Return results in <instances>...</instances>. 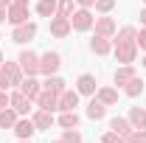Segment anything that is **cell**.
I'll list each match as a JSON object with an SVG mask.
<instances>
[{
  "label": "cell",
  "mask_w": 146,
  "mask_h": 143,
  "mask_svg": "<svg viewBox=\"0 0 146 143\" xmlns=\"http://www.w3.org/2000/svg\"><path fill=\"white\" fill-rule=\"evenodd\" d=\"M59 68H62V54L59 51H45L39 56V73L42 76H54Z\"/></svg>",
  "instance_id": "cell-1"
},
{
  "label": "cell",
  "mask_w": 146,
  "mask_h": 143,
  "mask_svg": "<svg viewBox=\"0 0 146 143\" xmlns=\"http://www.w3.org/2000/svg\"><path fill=\"white\" fill-rule=\"evenodd\" d=\"M9 107L14 109L20 118H25V115H28V112L34 109V101H31L28 95H23L20 90H14V93H9Z\"/></svg>",
  "instance_id": "cell-2"
},
{
  "label": "cell",
  "mask_w": 146,
  "mask_h": 143,
  "mask_svg": "<svg viewBox=\"0 0 146 143\" xmlns=\"http://www.w3.org/2000/svg\"><path fill=\"white\" fill-rule=\"evenodd\" d=\"M93 23H96V17H93L90 9H76V11L70 14V25H73V31H90Z\"/></svg>",
  "instance_id": "cell-3"
},
{
  "label": "cell",
  "mask_w": 146,
  "mask_h": 143,
  "mask_svg": "<svg viewBox=\"0 0 146 143\" xmlns=\"http://www.w3.org/2000/svg\"><path fill=\"white\" fill-rule=\"evenodd\" d=\"M17 62H20V68H23L25 76H39V54H34V51H20Z\"/></svg>",
  "instance_id": "cell-4"
},
{
  "label": "cell",
  "mask_w": 146,
  "mask_h": 143,
  "mask_svg": "<svg viewBox=\"0 0 146 143\" xmlns=\"http://www.w3.org/2000/svg\"><path fill=\"white\" fill-rule=\"evenodd\" d=\"M36 36V23H23V25H14V31H11V39L17 42V45H25V42H31Z\"/></svg>",
  "instance_id": "cell-5"
},
{
  "label": "cell",
  "mask_w": 146,
  "mask_h": 143,
  "mask_svg": "<svg viewBox=\"0 0 146 143\" xmlns=\"http://www.w3.org/2000/svg\"><path fill=\"white\" fill-rule=\"evenodd\" d=\"M51 36H56V39H65V36H70L73 25H70V17H59V14H54L51 17Z\"/></svg>",
  "instance_id": "cell-6"
},
{
  "label": "cell",
  "mask_w": 146,
  "mask_h": 143,
  "mask_svg": "<svg viewBox=\"0 0 146 143\" xmlns=\"http://www.w3.org/2000/svg\"><path fill=\"white\" fill-rule=\"evenodd\" d=\"M112 51H115V59L121 65H132L135 56H138V45L135 42H121V45H112Z\"/></svg>",
  "instance_id": "cell-7"
},
{
  "label": "cell",
  "mask_w": 146,
  "mask_h": 143,
  "mask_svg": "<svg viewBox=\"0 0 146 143\" xmlns=\"http://www.w3.org/2000/svg\"><path fill=\"white\" fill-rule=\"evenodd\" d=\"M6 17L11 25H23V23H28V3H11L9 9H6Z\"/></svg>",
  "instance_id": "cell-8"
},
{
  "label": "cell",
  "mask_w": 146,
  "mask_h": 143,
  "mask_svg": "<svg viewBox=\"0 0 146 143\" xmlns=\"http://www.w3.org/2000/svg\"><path fill=\"white\" fill-rule=\"evenodd\" d=\"M93 28H96V34H98V36H110V39H112L115 31H118V28H115V20L110 17V14H98L96 23H93Z\"/></svg>",
  "instance_id": "cell-9"
},
{
  "label": "cell",
  "mask_w": 146,
  "mask_h": 143,
  "mask_svg": "<svg viewBox=\"0 0 146 143\" xmlns=\"http://www.w3.org/2000/svg\"><path fill=\"white\" fill-rule=\"evenodd\" d=\"M76 90H79V95H96V90H98V81H96V76L93 73H82L79 79H76Z\"/></svg>",
  "instance_id": "cell-10"
},
{
  "label": "cell",
  "mask_w": 146,
  "mask_h": 143,
  "mask_svg": "<svg viewBox=\"0 0 146 143\" xmlns=\"http://www.w3.org/2000/svg\"><path fill=\"white\" fill-rule=\"evenodd\" d=\"M34 104H36L39 109H51V112H56V109H59V95L42 87V90H39V95L34 98Z\"/></svg>",
  "instance_id": "cell-11"
},
{
  "label": "cell",
  "mask_w": 146,
  "mask_h": 143,
  "mask_svg": "<svg viewBox=\"0 0 146 143\" xmlns=\"http://www.w3.org/2000/svg\"><path fill=\"white\" fill-rule=\"evenodd\" d=\"M11 132L17 135V140H31V135L36 132V126H34V121L25 115V118H17V124H14Z\"/></svg>",
  "instance_id": "cell-12"
},
{
  "label": "cell",
  "mask_w": 146,
  "mask_h": 143,
  "mask_svg": "<svg viewBox=\"0 0 146 143\" xmlns=\"http://www.w3.org/2000/svg\"><path fill=\"white\" fill-rule=\"evenodd\" d=\"M31 121H34V126H36V132H45V129H51V126H54V112H51V109H39L36 107V112L34 115H31Z\"/></svg>",
  "instance_id": "cell-13"
},
{
  "label": "cell",
  "mask_w": 146,
  "mask_h": 143,
  "mask_svg": "<svg viewBox=\"0 0 146 143\" xmlns=\"http://www.w3.org/2000/svg\"><path fill=\"white\" fill-rule=\"evenodd\" d=\"M0 68H3V73L9 76V84H11V87H20V81L25 79V73H23V68H20V62H3Z\"/></svg>",
  "instance_id": "cell-14"
},
{
  "label": "cell",
  "mask_w": 146,
  "mask_h": 143,
  "mask_svg": "<svg viewBox=\"0 0 146 143\" xmlns=\"http://www.w3.org/2000/svg\"><path fill=\"white\" fill-rule=\"evenodd\" d=\"M90 51L96 56H107V54H112V39H110V36H93L90 39Z\"/></svg>",
  "instance_id": "cell-15"
},
{
  "label": "cell",
  "mask_w": 146,
  "mask_h": 143,
  "mask_svg": "<svg viewBox=\"0 0 146 143\" xmlns=\"http://www.w3.org/2000/svg\"><path fill=\"white\" fill-rule=\"evenodd\" d=\"M17 90L23 93V95H28V98L34 101L36 95H39V90H42V84L36 81V76H25V79L20 81V87H17Z\"/></svg>",
  "instance_id": "cell-16"
},
{
  "label": "cell",
  "mask_w": 146,
  "mask_h": 143,
  "mask_svg": "<svg viewBox=\"0 0 146 143\" xmlns=\"http://www.w3.org/2000/svg\"><path fill=\"white\" fill-rule=\"evenodd\" d=\"M79 90H65L62 95H59V112H68V109H76L79 107Z\"/></svg>",
  "instance_id": "cell-17"
},
{
  "label": "cell",
  "mask_w": 146,
  "mask_h": 143,
  "mask_svg": "<svg viewBox=\"0 0 146 143\" xmlns=\"http://www.w3.org/2000/svg\"><path fill=\"white\" fill-rule=\"evenodd\" d=\"M84 115H87L90 121H101V118L107 115V104H104L101 98H96V95H93L90 104H87V112H84Z\"/></svg>",
  "instance_id": "cell-18"
},
{
  "label": "cell",
  "mask_w": 146,
  "mask_h": 143,
  "mask_svg": "<svg viewBox=\"0 0 146 143\" xmlns=\"http://www.w3.org/2000/svg\"><path fill=\"white\" fill-rule=\"evenodd\" d=\"M121 90H124V95H129V98H138V95H143L146 81L141 79V76H135V79H129V81H127Z\"/></svg>",
  "instance_id": "cell-19"
},
{
  "label": "cell",
  "mask_w": 146,
  "mask_h": 143,
  "mask_svg": "<svg viewBox=\"0 0 146 143\" xmlns=\"http://www.w3.org/2000/svg\"><path fill=\"white\" fill-rule=\"evenodd\" d=\"M56 124L62 126V129H79L82 118H79V112H76V109H68V112H62V115L56 118Z\"/></svg>",
  "instance_id": "cell-20"
},
{
  "label": "cell",
  "mask_w": 146,
  "mask_h": 143,
  "mask_svg": "<svg viewBox=\"0 0 146 143\" xmlns=\"http://www.w3.org/2000/svg\"><path fill=\"white\" fill-rule=\"evenodd\" d=\"M110 129L118 132L121 138H129V135H132V124H129V118H121V115L110 118Z\"/></svg>",
  "instance_id": "cell-21"
},
{
  "label": "cell",
  "mask_w": 146,
  "mask_h": 143,
  "mask_svg": "<svg viewBox=\"0 0 146 143\" xmlns=\"http://www.w3.org/2000/svg\"><path fill=\"white\" fill-rule=\"evenodd\" d=\"M135 36H138V28H135V25H124L121 31H115L112 45H121V42H135Z\"/></svg>",
  "instance_id": "cell-22"
},
{
  "label": "cell",
  "mask_w": 146,
  "mask_h": 143,
  "mask_svg": "<svg viewBox=\"0 0 146 143\" xmlns=\"http://www.w3.org/2000/svg\"><path fill=\"white\" fill-rule=\"evenodd\" d=\"M42 87H45V90H51V93H56V95H62V93L68 90V87H65V79H62V76H56V73H54V76H45Z\"/></svg>",
  "instance_id": "cell-23"
},
{
  "label": "cell",
  "mask_w": 146,
  "mask_h": 143,
  "mask_svg": "<svg viewBox=\"0 0 146 143\" xmlns=\"http://www.w3.org/2000/svg\"><path fill=\"white\" fill-rule=\"evenodd\" d=\"M127 118H129V124H132V129H146V109L143 107H132Z\"/></svg>",
  "instance_id": "cell-24"
},
{
  "label": "cell",
  "mask_w": 146,
  "mask_h": 143,
  "mask_svg": "<svg viewBox=\"0 0 146 143\" xmlns=\"http://www.w3.org/2000/svg\"><path fill=\"white\" fill-rule=\"evenodd\" d=\"M96 98H101L107 107H115L118 104V90L115 87H98L96 90Z\"/></svg>",
  "instance_id": "cell-25"
},
{
  "label": "cell",
  "mask_w": 146,
  "mask_h": 143,
  "mask_svg": "<svg viewBox=\"0 0 146 143\" xmlns=\"http://www.w3.org/2000/svg\"><path fill=\"white\" fill-rule=\"evenodd\" d=\"M135 76H138V73H135L132 65H121V68L115 70V84H118V87H124L129 79H135Z\"/></svg>",
  "instance_id": "cell-26"
},
{
  "label": "cell",
  "mask_w": 146,
  "mask_h": 143,
  "mask_svg": "<svg viewBox=\"0 0 146 143\" xmlns=\"http://www.w3.org/2000/svg\"><path fill=\"white\" fill-rule=\"evenodd\" d=\"M56 3H59V0H36V14L51 20L56 14Z\"/></svg>",
  "instance_id": "cell-27"
},
{
  "label": "cell",
  "mask_w": 146,
  "mask_h": 143,
  "mask_svg": "<svg viewBox=\"0 0 146 143\" xmlns=\"http://www.w3.org/2000/svg\"><path fill=\"white\" fill-rule=\"evenodd\" d=\"M17 112L11 107H6V109H0V129H14V124H17Z\"/></svg>",
  "instance_id": "cell-28"
},
{
  "label": "cell",
  "mask_w": 146,
  "mask_h": 143,
  "mask_svg": "<svg viewBox=\"0 0 146 143\" xmlns=\"http://www.w3.org/2000/svg\"><path fill=\"white\" fill-rule=\"evenodd\" d=\"M73 6H76V0H59V3H56V14H59V17H70L73 11H76Z\"/></svg>",
  "instance_id": "cell-29"
},
{
  "label": "cell",
  "mask_w": 146,
  "mask_h": 143,
  "mask_svg": "<svg viewBox=\"0 0 146 143\" xmlns=\"http://www.w3.org/2000/svg\"><path fill=\"white\" fill-rule=\"evenodd\" d=\"M98 14H110L112 9H115V0H96V6H93Z\"/></svg>",
  "instance_id": "cell-30"
},
{
  "label": "cell",
  "mask_w": 146,
  "mask_h": 143,
  "mask_svg": "<svg viewBox=\"0 0 146 143\" xmlns=\"http://www.w3.org/2000/svg\"><path fill=\"white\" fill-rule=\"evenodd\" d=\"M62 140L65 143H82V132L79 129H65L62 132Z\"/></svg>",
  "instance_id": "cell-31"
},
{
  "label": "cell",
  "mask_w": 146,
  "mask_h": 143,
  "mask_svg": "<svg viewBox=\"0 0 146 143\" xmlns=\"http://www.w3.org/2000/svg\"><path fill=\"white\" fill-rule=\"evenodd\" d=\"M101 143H127V138H121L118 132H112V129H110V132H104Z\"/></svg>",
  "instance_id": "cell-32"
},
{
  "label": "cell",
  "mask_w": 146,
  "mask_h": 143,
  "mask_svg": "<svg viewBox=\"0 0 146 143\" xmlns=\"http://www.w3.org/2000/svg\"><path fill=\"white\" fill-rule=\"evenodd\" d=\"M127 143H146V129H132V135L127 138Z\"/></svg>",
  "instance_id": "cell-33"
},
{
  "label": "cell",
  "mask_w": 146,
  "mask_h": 143,
  "mask_svg": "<svg viewBox=\"0 0 146 143\" xmlns=\"http://www.w3.org/2000/svg\"><path fill=\"white\" fill-rule=\"evenodd\" d=\"M135 45H138V51H146V28L141 25V31H138V36H135Z\"/></svg>",
  "instance_id": "cell-34"
},
{
  "label": "cell",
  "mask_w": 146,
  "mask_h": 143,
  "mask_svg": "<svg viewBox=\"0 0 146 143\" xmlns=\"http://www.w3.org/2000/svg\"><path fill=\"white\" fill-rule=\"evenodd\" d=\"M0 90H11V84H9V76L3 73V68H0Z\"/></svg>",
  "instance_id": "cell-35"
},
{
  "label": "cell",
  "mask_w": 146,
  "mask_h": 143,
  "mask_svg": "<svg viewBox=\"0 0 146 143\" xmlns=\"http://www.w3.org/2000/svg\"><path fill=\"white\" fill-rule=\"evenodd\" d=\"M9 107V90H0V109Z\"/></svg>",
  "instance_id": "cell-36"
},
{
  "label": "cell",
  "mask_w": 146,
  "mask_h": 143,
  "mask_svg": "<svg viewBox=\"0 0 146 143\" xmlns=\"http://www.w3.org/2000/svg\"><path fill=\"white\" fill-rule=\"evenodd\" d=\"M76 6H79V9H93L96 0H76Z\"/></svg>",
  "instance_id": "cell-37"
},
{
  "label": "cell",
  "mask_w": 146,
  "mask_h": 143,
  "mask_svg": "<svg viewBox=\"0 0 146 143\" xmlns=\"http://www.w3.org/2000/svg\"><path fill=\"white\" fill-rule=\"evenodd\" d=\"M6 20H9V17H6V9L0 6V23H6Z\"/></svg>",
  "instance_id": "cell-38"
},
{
  "label": "cell",
  "mask_w": 146,
  "mask_h": 143,
  "mask_svg": "<svg viewBox=\"0 0 146 143\" xmlns=\"http://www.w3.org/2000/svg\"><path fill=\"white\" fill-rule=\"evenodd\" d=\"M141 25H143V28H146V9H143V11H141Z\"/></svg>",
  "instance_id": "cell-39"
},
{
  "label": "cell",
  "mask_w": 146,
  "mask_h": 143,
  "mask_svg": "<svg viewBox=\"0 0 146 143\" xmlns=\"http://www.w3.org/2000/svg\"><path fill=\"white\" fill-rule=\"evenodd\" d=\"M0 6H3V9H9V6H11V0H0Z\"/></svg>",
  "instance_id": "cell-40"
},
{
  "label": "cell",
  "mask_w": 146,
  "mask_h": 143,
  "mask_svg": "<svg viewBox=\"0 0 146 143\" xmlns=\"http://www.w3.org/2000/svg\"><path fill=\"white\" fill-rule=\"evenodd\" d=\"M11 3H28V0H11Z\"/></svg>",
  "instance_id": "cell-41"
},
{
  "label": "cell",
  "mask_w": 146,
  "mask_h": 143,
  "mask_svg": "<svg viewBox=\"0 0 146 143\" xmlns=\"http://www.w3.org/2000/svg\"><path fill=\"white\" fill-rule=\"evenodd\" d=\"M3 62H6V59H3V54H0V65H3Z\"/></svg>",
  "instance_id": "cell-42"
},
{
  "label": "cell",
  "mask_w": 146,
  "mask_h": 143,
  "mask_svg": "<svg viewBox=\"0 0 146 143\" xmlns=\"http://www.w3.org/2000/svg\"><path fill=\"white\" fill-rule=\"evenodd\" d=\"M54 143H65V140H62V138H59V140H54Z\"/></svg>",
  "instance_id": "cell-43"
},
{
  "label": "cell",
  "mask_w": 146,
  "mask_h": 143,
  "mask_svg": "<svg viewBox=\"0 0 146 143\" xmlns=\"http://www.w3.org/2000/svg\"><path fill=\"white\" fill-rule=\"evenodd\" d=\"M17 143H31V140H17Z\"/></svg>",
  "instance_id": "cell-44"
},
{
  "label": "cell",
  "mask_w": 146,
  "mask_h": 143,
  "mask_svg": "<svg viewBox=\"0 0 146 143\" xmlns=\"http://www.w3.org/2000/svg\"><path fill=\"white\" fill-rule=\"evenodd\" d=\"M143 68H146V56H143Z\"/></svg>",
  "instance_id": "cell-45"
},
{
  "label": "cell",
  "mask_w": 146,
  "mask_h": 143,
  "mask_svg": "<svg viewBox=\"0 0 146 143\" xmlns=\"http://www.w3.org/2000/svg\"><path fill=\"white\" fill-rule=\"evenodd\" d=\"M0 39H3V36H0Z\"/></svg>",
  "instance_id": "cell-46"
},
{
  "label": "cell",
  "mask_w": 146,
  "mask_h": 143,
  "mask_svg": "<svg viewBox=\"0 0 146 143\" xmlns=\"http://www.w3.org/2000/svg\"><path fill=\"white\" fill-rule=\"evenodd\" d=\"M143 3H146V0H143Z\"/></svg>",
  "instance_id": "cell-47"
}]
</instances>
